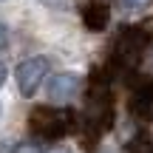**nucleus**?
Wrapping results in <instances>:
<instances>
[{"instance_id":"423d86ee","label":"nucleus","mask_w":153,"mask_h":153,"mask_svg":"<svg viewBox=\"0 0 153 153\" xmlns=\"http://www.w3.org/2000/svg\"><path fill=\"white\" fill-rule=\"evenodd\" d=\"M131 111L139 119H153V82L136 88V94L131 97Z\"/></svg>"},{"instance_id":"9d476101","label":"nucleus","mask_w":153,"mask_h":153,"mask_svg":"<svg viewBox=\"0 0 153 153\" xmlns=\"http://www.w3.org/2000/svg\"><path fill=\"white\" fill-rule=\"evenodd\" d=\"M6 45H9V28H6L3 23H0V51H3Z\"/></svg>"},{"instance_id":"39448f33","label":"nucleus","mask_w":153,"mask_h":153,"mask_svg":"<svg viewBox=\"0 0 153 153\" xmlns=\"http://www.w3.org/2000/svg\"><path fill=\"white\" fill-rule=\"evenodd\" d=\"M82 88V76H76L71 71H62V74H54L48 79V99L54 105H65V102H71V99L76 97V91Z\"/></svg>"},{"instance_id":"ddd939ff","label":"nucleus","mask_w":153,"mask_h":153,"mask_svg":"<svg viewBox=\"0 0 153 153\" xmlns=\"http://www.w3.org/2000/svg\"><path fill=\"white\" fill-rule=\"evenodd\" d=\"M51 153H71V150H62V148H57V150H51Z\"/></svg>"},{"instance_id":"20e7f679","label":"nucleus","mask_w":153,"mask_h":153,"mask_svg":"<svg viewBox=\"0 0 153 153\" xmlns=\"http://www.w3.org/2000/svg\"><path fill=\"white\" fill-rule=\"evenodd\" d=\"M48 57H28V60H23L20 65H17L14 71V79H17V88H20L23 97H31L34 91L40 88V82L48 76Z\"/></svg>"},{"instance_id":"0eeeda50","label":"nucleus","mask_w":153,"mask_h":153,"mask_svg":"<svg viewBox=\"0 0 153 153\" xmlns=\"http://www.w3.org/2000/svg\"><path fill=\"white\" fill-rule=\"evenodd\" d=\"M82 20H85V26L91 28V31H99V28L108 26V6L102 3H91L85 9V14H82Z\"/></svg>"},{"instance_id":"1a4fd4ad","label":"nucleus","mask_w":153,"mask_h":153,"mask_svg":"<svg viewBox=\"0 0 153 153\" xmlns=\"http://www.w3.org/2000/svg\"><path fill=\"white\" fill-rule=\"evenodd\" d=\"M153 0H119V6L125 11H139V9H145V6H150Z\"/></svg>"},{"instance_id":"7ed1b4c3","label":"nucleus","mask_w":153,"mask_h":153,"mask_svg":"<svg viewBox=\"0 0 153 153\" xmlns=\"http://www.w3.org/2000/svg\"><path fill=\"white\" fill-rule=\"evenodd\" d=\"M111 119H114V105H111V97L105 88H99V99L91 94L85 105V131H91L94 139H99L105 131H108Z\"/></svg>"},{"instance_id":"f8f14e48","label":"nucleus","mask_w":153,"mask_h":153,"mask_svg":"<svg viewBox=\"0 0 153 153\" xmlns=\"http://www.w3.org/2000/svg\"><path fill=\"white\" fill-rule=\"evenodd\" d=\"M148 68L153 71V51H150V57H148Z\"/></svg>"},{"instance_id":"9b49d317","label":"nucleus","mask_w":153,"mask_h":153,"mask_svg":"<svg viewBox=\"0 0 153 153\" xmlns=\"http://www.w3.org/2000/svg\"><path fill=\"white\" fill-rule=\"evenodd\" d=\"M3 79H6V65L0 62V85H3Z\"/></svg>"},{"instance_id":"6e6552de","label":"nucleus","mask_w":153,"mask_h":153,"mask_svg":"<svg viewBox=\"0 0 153 153\" xmlns=\"http://www.w3.org/2000/svg\"><path fill=\"white\" fill-rule=\"evenodd\" d=\"M11 153H43V145L34 142V139H26V142H17Z\"/></svg>"},{"instance_id":"f03ea898","label":"nucleus","mask_w":153,"mask_h":153,"mask_svg":"<svg viewBox=\"0 0 153 153\" xmlns=\"http://www.w3.org/2000/svg\"><path fill=\"white\" fill-rule=\"evenodd\" d=\"M150 34L145 28H122L119 37L114 43V62L119 68H133L145 57V45H148Z\"/></svg>"},{"instance_id":"f257e3e1","label":"nucleus","mask_w":153,"mask_h":153,"mask_svg":"<svg viewBox=\"0 0 153 153\" xmlns=\"http://www.w3.org/2000/svg\"><path fill=\"white\" fill-rule=\"evenodd\" d=\"M28 128L43 139H62L65 133H71L74 116L71 111L60 108V105H40L28 116Z\"/></svg>"}]
</instances>
